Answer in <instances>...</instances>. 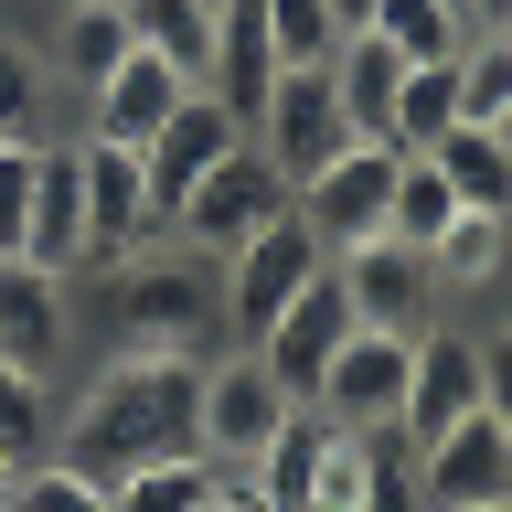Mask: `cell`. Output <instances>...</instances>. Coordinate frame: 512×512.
Returning a JSON list of instances; mask_svg holds the SVG:
<instances>
[{"label": "cell", "instance_id": "obj_42", "mask_svg": "<svg viewBox=\"0 0 512 512\" xmlns=\"http://www.w3.org/2000/svg\"><path fill=\"white\" fill-rule=\"evenodd\" d=\"M0 32H11V0H0Z\"/></svg>", "mask_w": 512, "mask_h": 512}, {"label": "cell", "instance_id": "obj_24", "mask_svg": "<svg viewBox=\"0 0 512 512\" xmlns=\"http://www.w3.org/2000/svg\"><path fill=\"white\" fill-rule=\"evenodd\" d=\"M54 64H43V43H32L22 22L0 32V139H54Z\"/></svg>", "mask_w": 512, "mask_h": 512}, {"label": "cell", "instance_id": "obj_13", "mask_svg": "<svg viewBox=\"0 0 512 512\" xmlns=\"http://www.w3.org/2000/svg\"><path fill=\"white\" fill-rule=\"evenodd\" d=\"M406 331H352L331 363H320L310 406L331 416V427H395V406H406Z\"/></svg>", "mask_w": 512, "mask_h": 512}, {"label": "cell", "instance_id": "obj_21", "mask_svg": "<svg viewBox=\"0 0 512 512\" xmlns=\"http://www.w3.org/2000/svg\"><path fill=\"white\" fill-rule=\"evenodd\" d=\"M395 86H406V54H395L384 32H342V43H331V96H342L352 139H384V128H395Z\"/></svg>", "mask_w": 512, "mask_h": 512}, {"label": "cell", "instance_id": "obj_36", "mask_svg": "<svg viewBox=\"0 0 512 512\" xmlns=\"http://www.w3.org/2000/svg\"><path fill=\"white\" fill-rule=\"evenodd\" d=\"M448 11H459L470 32H502V22H512V0H448Z\"/></svg>", "mask_w": 512, "mask_h": 512}, {"label": "cell", "instance_id": "obj_7", "mask_svg": "<svg viewBox=\"0 0 512 512\" xmlns=\"http://www.w3.org/2000/svg\"><path fill=\"white\" fill-rule=\"evenodd\" d=\"M320 267H331V246L299 224V203H288L278 224H256L246 246L224 256V342H256V331H267V320H278Z\"/></svg>", "mask_w": 512, "mask_h": 512}, {"label": "cell", "instance_id": "obj_4", "mask_svg": "<svg viewBox=\"0 0 512 512\" xmlns=\"http://www.w3.org/2000/svg\"><path fill=\"white\" fill-rule=\"evenodd\" d=\"M75 182H86V246H75V288L107 278V267H128L139 246H160L171 224H160L150 203V171H139V150L128 139H96V128H75Z\"/></svg>", "mask_w": 512, "mask_h": 512}, {"label": "cell", "instance_id": "obj_11", "mask_svg": "<svg viewBox=\"0 0 512 512\" xmlns=\"http://www.w3.org/2000/svg\"><path fill=\"white\" fill-rule=\"evenodd\" d=\"M416 459V512H480L512 491V427L491 406H470L459 427H438L427 448H406Z\"/></svg>", "mask_w": 512, "mask_h": 512}, {"label": "cell", "instance_id": "obj_29", "mask_svg": "<svg viewBox=\"0 0 512 512\" xmlns=\"http://www.w3.org/2000/svg\"><path fill=\"white\" fill-rule=\"evenodd\" d=\"M11 512H107V480L75 470L64 448H43V459H22V480H11Z\"/></svg>", "mask_w": 512, "mask_h": 512}, {"label": "cell", "instance_id": "obj_34", "mask_svg": "<svg viewBox=\"0 0 512 512\" xmlns=\"http://www.w3.org/2000/svg\"><path fill=\"white\" fill-rule=\"evenodd\" d=\"M32 160H43V139H0V256H22L32 235Z\"/></svg>", "mask_w": 512, "mask_h": 512}, {"label": "cell", "instance_id": "obj_27", "mask_svg": "<svg viewBox=\"0 0 512 512\" xmlns=\"http://www.w3.org/2000/svg\"><path fill=\"white\" fill-rule=\"evenodd\" d=\"M459 128V54L448 64H406V86H395V150H427V139H448Z\"/></svg>", "mask_w": 512, "mask_h": 512}, {"label": "cell", "instance_id": "obj_30", "mask_svg": "<svg viewBox=\"0 0 512 512\" xmlns=\"http://www.w3.org/2000/svg\"><path fill=\"white\" fill-rule=\"evenodd\" d=\"M459 214V192H448V171L427 150H406V171H395V214H384V235H406V246H427L438 224Z\"/></svg>", "mask_w": 512, "mask_h": 512}, {"label": "cell", "instance_id": "obj_28", "mask_svg": "<svg viewBox=\"0 0 512 512\" xmlns=\"http://www.w3.org/2000/svg\"><path fill=\"white\" fill-rule=\"evenodd\" d=\"M363 32H384L406 64H448L459 43H470V22H459L448 0H374V22H363Z\"/></svg>", "mask_w": 512, "mask_h": 512}, {"label": "cell", "instance_id": "obj_5", "mask_svg": "<svg viewBox=\"0 0 512 512\" xmlns=\"http://www.w3.org/2000/svg\"><path fill=\"white\" fill-rule=\"evenodd\" d=\"M246 139L267 150V171H278L288 203H299V182L331 171V160L352 150V118H342V96H331V64H278V86L256 96Z\"/></svg>", "mask_w": 512, "mask_h": 512}, {"label": "cell", "instance_id": "obj_35", "mask_svg": "<svg viewBox=\"0 0 512 512\" xmlns=\"http://www.w3.org/2000/svg\"><path fill=\"white\" fill-rule=\"evenodd\" d=\"M480 406L512 427V331L502 320H480Z\"/></svg>", "mask_w": 512, "mask_h": 512}, {"label": "cell", "instance_id": "obj_10", "mask_svg": "<svg viewBox=\"0 0 512 512\" xmlns=\"http://www.w3.org/2000/svg\"><path fill=\"white\" fill-rule=\"evenodd\" d=\"M331 278H342V299H352L363 331H406V342H416V331L448 310L438 278H427V246H406V235H363V246H342Z\"/></svg>", "mask_w": 512, "mask_h": 512}, {"label": "cell", "instance_id": "obj_41", "mask_svg": "<svg viewBox=\"0 0 512 512\" xmlns=\"http://www.w3.org/2000/svg\"><path fill=\"white\" fill-rule=\"evenodd\" d=\"M480 512H512V491H502V502H480Z\"/></svg>", "mask_w": 512, "mask_h": 512}, {"label": "cell", "instance_id": "obj_6", "mask_svg": "<svg viewBox=\"0 0 512 512\" xmlns=\"http://www.w3.org/2000/svg\"><path fill=\"white\" fill-rule=\"evenodd\" d=\"M278 214H288V182L267 171V150H256V139H235V150H224L214 171L171 203V246H192V256H214V267H224L256 224H278Z\"/></svg>", "mask_w": 512, "mask_h": 512}, {"label": "cell", "instance_id": "obj_37", "mask_svg": "<svg viewBox=\"0 0 512 512\" xmlns=\"http://www.w3.org/2000/svg\"><path fill=\"white\" fill-rule=\"evenodd\" d=\"M331 22H342V32H363V22H374V0H331Z\"/></svg>", "mask_w": 512, "mask_h": 512}, {"label": "cell", "instance_id": "obj_1", "mask_svg": "<svg viewBox=\"0 0 512 512\" xmlns=\"http://www.w3.org/2000/svg\"><path fill=\"white\" fill-rule=\"evenodd\" d=\"M192 384H203V352H96L86 384L54 416V448L96 480L171 459V448H203L192 438Z\"/></svg>", "mask_w": 512, "mask_h": 512}, {"label": "cell", "instance_id": "obj_12", "mask_svg": "<svg viewBox=\"0 0 512 512\" xmlns=\"http://www.w3.org/2000/svg\"><path fill=\"white\" fill-rule=\"evenodd\" d=\"M0 363L54 384L75 363V278L32 267V256H0Z\"/></svg>", "mask_w": 512, "mask_h": 512}, {"label": "cell", "instance_id": "obj_2", "mask_svg": "<svg viewBox=\"0 0 512 512\" xmlns=\"http://www.w3.org/2000/svg\"><path fill=\"white\" fill-rule=\"evenodd\" d=\"M75 331H96L107 352H214L224 342V267L160 235L128 267L75 288Z\"/></svg>", "mask_w": 512, "mask_h": 512}, {"label": "cell", "instance_id": "obj_25", "mask_svg": "<svg viewBox=\"0 0 512 512\" xmlns=\"http://www.w3.org/2000/svg\"><path fill=\"white\" fill-rule=\"evenodd\" d=\"M427 160L448 171V192H459L470 214H512V150L491 139V128H470V118H459L448 139H427Z\"/></svg>", "mask_w": 512, "mask_h": 512}, {"label": "cell", "instance_id": "obj_8", "mask_svg": "<svg viewBox=\"0 0 512 512\" xmlns=\"http://www.w3.org/2000/svg\"><path fill=\"white\" fill-rule=\"evenodd\" d=\"M470 406H480V310H438L427 331H416V352H406V406H395V438L427 448L438 427H459Z\"/></svg>", "mask_w": 512, "mask_h": 512}, {"label": "cell", "instance_id": "obj_26", "mask_svg": "<svg viewBox=\"0 0 512 512\" xmlns=\"http://www.w3.org/2000/svg\"><path fill=\"white\" fill-rule=\"evenodd\" d=\"M128 11V43H150V54H171L203 86V64H214V11L203 0H118Z\"/></svg>", "mask_w": 512, "mask_h": 512}, {"label": "cell", "instance_id": "obj_39", "mask_svg": "<svg viewBox=\"0 0 512 512\" xmlns=\"http://www.w3.org/2000/svg\"><path fill=\"white\" fill-rule=\"evenodd\" d=\"M491 139H502V150H512V107H502V118H491Z\"/></svg>", "mask_w": 512, "mask_h": 512}, {"label": "cell", "instance_id": "obj_19", "mask_svg": "<svg viewBox=\"0 0 512 512\" xmlns=\"http://www.w3.org/2000/svg\"><path fill=\"white\" fill-rule=\"evenodd\" d=\"M278 86V43H267V0H214V64L203 96H224L235 118H256V96Z\"/></svg>", "mask_w": 512, "mask_h": 512}, {"label": "cell", "instance_id": "obj_31", "mask_svg": "<svg viewBox=\"0 0 512 512\" xmlns=\"http://www.w3.org/2000/svg\"><path fill=\"white\" fill-rule=\"evenodd\" d=\"M0 448L11 459H43L54 448V384L22 374V363H0Z\"/></svg>", "mask_w": 512, "mask_h": 512}, {"label": "cell", "instance_id": "obj_3", "mask_svg": "<svg viewBox=\"0 0 512 512\" xmlns=\"http://www.w3.org/2000/svg\"><path fill=\"white\" fill-rule=\"evenodd\" d=\"M288 416H299V395L267 374V352H256V342H214V352H203V384H192V438H203V459H214V470H256V448L278 438Z\"/></svg>", "mask_w": 512, "mask_h": 512}, {"label": "cell", "instance_id": "obj_20", "mask_svg": "<svg viewBox=\"0 0 512 512\" xmlns=\"http://www.w3.org/2000/svg\"><path fill=\"white\" fill-rule=\"evenodd\" d=\"M32 43H43V64H54L64 96H86L96 75L128 54V11H118V0H54V22L32 32Z\"/></svg>", "mask_w": 512, "mask_h": 512}, {"label": "cell", "instance_id": "obj_38", "mask_svg": "<svg viewBox=\"0 0 512 512\" xmlns=\"http://www.w3.org/2000/svg\"><path fill=\"white\" fill-rule=\"evenodd\" d=\"M11 480H22V459H11V448H0V512H11Z\"/></svg>", "mask_w": 512, "mask_h": 512}, {"label": "cell", "instance_id": "obj_15", "mask_svg": "<svg viewBox=\"0 0 512 512\" xmlns=\"http://www.w3.org/2000/svg\"><path fill=\"white\" fill-rule=\"evenodd\" d=\"M235 139H246V118H235L224 96H203V86H192L182 107H171V118H160L150 139H139V171H150V203H160V224H171V203H182V192L203 182V171H214V160L235 150Z\"/></svg>", "mask_w": 512, "mask_h": 512}, {"label": "cell", "instance_id": "obj_40", "mask_svg": "<svg viewBox=\"0 0 512 512\" xmlns=\"http://www.w3.org/2000/svg\"><path fill=\"white\" fill-rule=\"evenodd\" d=\"M491 320H502V331H512V288H502V310H491Z\"/></svg>", "mask_w": 512, "mask_h": 512}, {"label": "cell", "instance_id": "obj_16", "mask_svg": "<svg viewBox=\"0 0 512 512\" xmlns=\"http://www.w3.org/2000/svg\"><path fill=\"white\" fill-rule=\"evenodd\" d=\"M352 331H363V320H352L342 278H331V267H320V278L299 288V299H288V310L267 320V331H256V352H267V374H278L288 395H299V406H310V384H320V363H331V352H342Z\"/></svg>", "mask_w": 512, "mask_h": 512}, {"label": "cell", "instance_id": "obj_23", "mask_svg": "<svg viewBox=\"0 0 512 512\" xmlns=\"http://www.w3.org/2000/svg\"><path fill=\"white\" fill-rule=\"evenodd\" d=\"M214 459L203 448H171V459H139V470H118L107 480V512H203L214 502Z\"/></svg>", "mask_w": 512, "mask_h": 512}, {"label": "cell", "instance_id": "obj_17", "mask_svg": "<svg viewBox=\"0 0 512 512\" xmlns=\"http://www.w3.org/2000/svg\"><path fill=\"white\" fill-rule=\"evenodd\" d=\"M427 278H438L448 310H480V299H502L512 288V214H459L427 235Z\"/></svg>", "mask_w": 512, "mask_h": 512}, {"label": "cell", "instance_id": "obj_14", "mask_svg": "<svg viewBox=\"0 0 512 512\" xmlns=\"http://www.w3.org/2000/svg\"><path fill=\"white\" fill-rule=\"evenodd\" d=\"M182 96H192V75H182V64H171V54H150V43H128V54L107 64L86 96H75V128H96V139H128V150H139V139H150V128L182 107Z\"/></svg>", "mask_w": 512, "mask_h": 512}, {"label": "cell", "instance_id": "obj_18", "mask_svg": "<svg viewBox=\"0 0 512 512\" xmlns=\"http://www.w3.org/2000/svg\"><path fill=\"white\" fill-rule=\"evenodd\" d=\"M75 246H86V182H75V128H54L43 160H32V235H22V256L54 267V278H75Z\"/></svg>", "mask_w": 512, "mask_h": 512}, {"label": "cell", "instance_id": "obj_43", "mask_svg": "<svg viewBox=\"0 0 512 512\" xmlns=\"http://www.w3.org/2000/svg\"><path fill=\"white\" fill-rule=\"evenodd\" d=\"M203 11H214V0H203Z\"/></svg>", "mask_w": 512, "mask_h": 512}, {"label": "cell", "instance_id": "obj_22", "mask_svg": "<svg viewBox=\"0 0 512 512\" xmlns=\"http://www.w3.org/2000/svg\"><path fill=\"white\" fill-rule=\"evenodd\" d=\"M384 438H395V427H331V438H320V459H310V491H299V512H374Z\"/></svg>", "mask_w": 512, "mask_h": 512}, {"label": "cell", "instance_id": "obj_32", "mask_svg": "<svg viewBox=\"0 0 512 512\" xmlns=\"http://www.w3.org/2000/svg\"><path fill=\"white\" fill-rule=\"evenodd\" d=\"M502 107H512V43L502 32H470V43H459V118L491 128Z\"/></svg>", "mask_w": 512, "mask_h": 512}, {"label": "cell", "instance_id": "obj_33", "mask_svg": "<svg viewBox=\"0 0 512 512\" xmlns=\"http://www.w3.org/2000/svg\"><path fill=\"white\" fill-rule=\"evenodd\" d=\"M267 43H278V64H331L342 22H331V0H267Z\"/></svg>", "mask_w": 512, "mask_h": 512}, {"label": "cell", "instance_id": "obj_9", "mask_svg": "<svg viewBox=\"0 0 512 512\" xmlns=\"http://www.w3.org/2000/svg\"><path fill=\"white\" fill-rule=\"evenodd\" d=\"M395 171H406V150H395V139H352L331 171H310V182H299V224H310L331 256L363 246V235H384V214H395Z\"/></svg>", "mask_w": 512, "mask_h": 512}]
</instances>
